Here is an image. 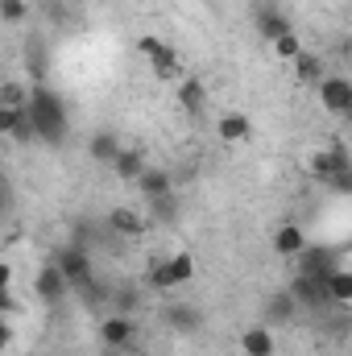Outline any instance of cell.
Masks as SVG:
<instances>
[{
  "label": "cell",
  "instance_id": "cell-1",
  "mask_svg": "<svg viewBox=\"0 0 352 356\" xmlns=\"http://www.w3.org/2000/svg\"><path fill=\"white\" fill-rule=\"evenodd\" d=\"M29 120H33V133H38V141H46V145H58L63 137H67V104L58 99V91L50 88H33L29 95Z\"/></svg>",
  "mask_w": 352,
  "mask_h": 356
},
{
  "label": "cell",
  "instance_id": "cell-2",
  "mask_svg": "<svg viewBox=\"0 0 352 356\" xmlns=\"http://www.w3.org/2000/svg\"><path fill=\"white\" fill-rule=\"evenodd\" d=\"M191 277H195V257L191 253H170V257H162L158 266L150 269V286L154 290H178Z\"/></svg>",
  "mask_w": 352,
  "mask_h": 356
},
{
  "label": "cell",
  "instance_id": "cell-3",
  "mask_svg": "<svg viewBox=\"0 0 352 356\" xmlns=\"http://www.w3.org/2000/svg\"><path fill=\"white\" fill-rule=\"evenodd\" d=\"M54 266L67 273L71 290H83V286H91V257H88V249H83V245H67V249H58Z\"/></svg>",
  "mask_w": 352,
  "mask_h": 356
},
{
  "label": "cell",
  "instance_id": "cell-4",
  "mask_svg": "<svg viewBox=\"0 0 352 356\" xmlns=\"http://www.w3.org/2000/svg\"><path fill=\"white\" fill-rule=\"evenodd\" d=\"M311 175L315 178H323V182H332V178H340L344 170H349L352 162H349V149L340 145V141H332V145H323V149H315L311 154Z\"/></svg>",
  "mask_w": 352,
  "mask_h": 356
},
{
  "label": "cell",
  "instance_id": "cell-5",
  "mask_svg": "<svg viewBox=\"0 0 352 356\" xmlns=\"http://www.w3.org/2000/svg\"><path fill=\"white\" fill-rule=\"evenodd\" d=\"M33 290H38V298L42 302H50V307H58L63 298H67V290H71V282H67V273L54 266H42L38 269V277H33Z\"/></svg>",
  "mask_w": 352,
  "mask_h": 356
},
{
  "label": "cell",
  "instance_id": "cell-6",
  "mask_svg": "<svg viewBox=\"0 0 352 356\" xmlns=\"http://www.w3.org/2000/svg\"><path fill=\"white\" fill-rule=\"evenodd\" d=\"M319 99H323L328 112H336V116H352V83L349 79L328 75V79L319 83Z\"/></svg>",
  "mask_w": 352,
  "mask_h": 356
},
{
  "label": "cell",
  "instance_id": "cell-7",
  "mask_svg": "<svg viewBox=\"0 0 352 356\" xmlns=\"http://www.w3.org/2000/svg\"><path fill=\"white\" fill-rule=\"evenodd\" d=\"M133 336H137V327H133L129 315H108L99 323V344L104 348H125V344H133Z\"/></svg>",
  "mask_w": 352,
  "mask_h": 356
},
{
  "label": "cell",
  "instance_id": "cell-8",
  "mask_svg": "<svg viewBox=\"0 0 352 356\" xmlns=\"http://www.w3.org/2000/svg\"><path fill=\"white\" fill-rule=\"evenodd\" d=\"M216 133H220L224 145H245V141L253 137V124H249L245 112H224V116L216 120Z\"/></svg>",
  "mask_w": 352,
  "mask_h": 356
},
{
  "label": "cell",
  "instance_id": "cell-9",
  "mask_svg": "<svg viewBox=\"0 0 352 356\" xmlns=\"http://www.w3.org/2000/svg\"><path fill=\"white\" fill-rule=\"evenodd\" d=\"M298 273H303V277H315V282H332L336 257H332L328 249H307V253L298 257Z\"/></svg>",
  "mask_w": 352,
  "mask_h": 356
},
{
  "label": "cell",
  "instance_id": "cell-10",
  "mask_svg": "<svg viewBox=\"0 0 352 356\" xmlns=\"http://www.w3.org/2000/svg\"><path fill=\"white\" fill-rule=\"evenodd\" d=\"M273 253H278V257H294V261H298V257L307 253V232H303L298 224H282V228L273 232Z\"/></svg>",
  "mask_w": 352,
  "mask_h": 356
},
{
  "label": "cell",
  "instance_id": "cell-11",
  "mask_svg": "<svg viewBox=\"0 0 352 356\" xmlns=\"http://www.w3.org/2000/svg\"><path fill=\"white\" fill-rule=\"evenodd\" d=\"M108 228H112L116 236H129V241H133V236L145 232V216L133 211V207H112V211H108Z\"/></svg>",
  "mask_w": 352,
  "mask_h": 356
},
{
  "label": "cell",
  "instance_id": "cell-12",
  "mask_svg": "<svg viewBox=\"0 0 352 356\" xmlns=\"http://www.w3.org/2000/svg\"><path fill=\"white\" fill-rule=\"evenodd\" d=\"M294 311H298V298H294V290H290V286L265 298V323H290V315H294Z\"/></svg>",
  "mask_w": 352,
  "mask_h": 356
},
{
  "label": "cell",
  "instance_id": "cell-13",
  "mask_svg": "<svg viewBox=\"0 0 352 356\" xmlns=\"http://www.w3.org/2000/svg\"><path fill=\"white\" fill-rule=\"evenodd\" d=\"M162 319H166V327H175V332H199V323H203V315H199V307H191V302H175V307H166L162 311Z\"/></svg>",
  "mask_w": 352,
  "mask_h": 356
},
{
  "label": "cell",
  "instance_id": "cell-14",
  "mask_svg": "<svg viewBox=\"0 0 352 356\" xmlns=\"http://www.w3.org/2000/svg\"><path fill=\"white\" fill-rule=\"evenodd\" d=\"M112 170H116V178H125V182H137L150 166H145V154H141V149L125 145V149H120V158L112 162Z\"/></svg>",
  "mask_w": 352,
  "mask_h": 356
},
{
  "label": "cell",
  "instance_id": "cell-15",
  "mask_svg": "<svg viewBox=\"0 0 352 356\" xmlns=\"http://www.w3.org/2000/svg\"><path fill=\"white\" fill-rule=\"evenodd\" d=\"M178 104H182V112L199 116V112L207 108V88H203L199 79H178Z\"/></svg>",
  "mask_w": 352,
  "mask_h": 356
},
{
  "label": "cell",
  "instance_id": "cell-16",
  "mask_svg": "<svg viewBox=\"0 0 352 356\" xmlns=\"http://www.w3.org/2000/svg\"><path fill=\"white\" fill-rule=\"evenodd\" d=\"M241 348H245V356H273V332H269V323L249 327L241 336Z\"/></svg>",
  "mask_w": 352,
  "mask_h": 356
},
{
  "label": "cell",
  "instance_id": "cell-17",
  "mask_svg": "<svg viewBox=\"0 0 352 356\" xmlns=\"http://www.w3.org/2000/svg\"><path fill=\"white\" fill-rule=\"evenodd\" d=\"M137 186H141V195L154 203V199H166L170 191H175V182H170V175L166 170H145V175L137 178Z\"/></svg>",
  "mask_w": 352,
  "mask_h": 356
},
{
  "label": "cell",
  "instance_id": "cell-18",
  "mask_svg": "<svg viewBox=\"0 0 352 356\" xmlns=\"http://www.w3.org/2000/svg\"><path fill=\"white\" fill-rule=\"evenodd\" d=\"M257 29H262V38H265V42L273 46V42H278L282 33H290L294 25H290V21H286L282 13H273V8H262V13H257Z\"/></svg>",
  "mask_w": 352,
  "mask_h": 356
},
{
  "label": "cell",
  "instance_id": "cell-19",
  "mask_svg": "<svg viewBox=\"0 0 352 356\" xmlns=\"http://www.w3.org/2000/svg\"><path fill=\"white\" fill-rule=\"evenodd\" d=\"M120 149H125V145H120L112 133H95V137H91V145H88V154L95 158V162H104V166H112V162L120 158Z\"/></svg>",
  "mask_w": 352,
  "mask_h": 356
},
{
  "label": "cell",
  "instance_id": "cell-20",
  "mask_svg": "<svg viewBox=\"0 0 352 356\" xmlns=\"http://www.w3.org/2000/svg\"><path fill=\"white\" fill-rule=\"evenodd\" d=\"M294 79H298V83H315V88H319L328 75H323V63H319L315 54H307V50H303V54L294 58Z\"/></svg>",
  "mask_w": 352,
  "mask_h": 356
},
{
  "label": "cell",
  "instance_id": "cell-21",
  "mask_svg": "<svg viewBox=\"0 0 352 356\" xmlns=\"http://www.w3.org/2000/svg\"><path fill=\"white\" fill-rule=\"evenodd\" d=\"M29 95H33V88H25L21 79H4L0 83V108H29Z\"/></svg>",
  "mask_w": 352,
  "mask_h": 356
},
{
  "label": "cell",
  "instance_id": "cell-22",
  "mask_svg": "<svg viewBox=\"0 0 352 356\" xmlns=\"http://www.w3.org/2000/svg\"><path fill=\"white\" fill-rule=\"evenodd\" d=\"M328 294H332V302H344V307H352V269H336V273H332Z\"/></svg>",
  "mask_w": 352,
  "mask_h": 356
},
{
  "label": "cell",
  "instance_id": "cell-23",
  "mask_svg": "<svg viewBox=\"0 0 352 356\" xmlns=\"http://www.w3.org/2000/svg\"><path fill=\"white\" fill-rule=\"evenodd\" d=\"M150 71H154L158 79H178V54L170 46H162V54L150 58Z\"/></svg>",
  "mask_w": 352,
  "mask_h": 356
},
{
  "label": "cell",
  "instance_id": "cell-24",
  "mask_svg": "<svg viewBox=\"0 0 352 356\" xmlns=\"http://www.w3.org/2000/svg\"><path fill=\"white\" fill-rule=\"evenodd\" d=\"M273 54H278V58H286V63H294V58L303 54V42H298V33H294V29H290V33H282V38L273 42Z\"/></svg>",
  "mask_w": 352,
  "mask_h": 356
},
{
  "label": "cell",
  "instance_id": "cell-25",
  "mask_svg": "<svg viewBox=\"0 0 352 356\" xmlns=\"http://www.w3.org/2000/svg\"><path fill=\"white\" fill-rule=\"evenodd\" d=\"M25 13H29V4H25V0H0V17H4L8 25H21V21H25Z\"/></svg>",
  "mask_w": 352,
  "mask_h": 356
},
{
  "label": "cell",
  "instance_id": "cell-26",
  "mask_svg": "<svg viewBox=\"0 0 352 356\" xmlns=\"http://www.w3.org/2000/svg\"><path fill=\"white\" fill-rule=\"evenodd\" d=\"M162 38H154V33H145V38H137V54H145V58H154V54H162Z\"/></svg>",
  "mask_w": 352,
  "mask_h": 356
},
{
  "label": "cell",
  "instance_id": "cell-27",
  "mask_svg": "<svg viewBox=\"0 0 352 356\" xmlns=\"http://www.w3.org/2000/svg\"><path fill=\"white\" fill-rule=\"evenodd\" d=\"M154 211H158V220H170V216H175V195H166V199H154Z\"/></svg>",
  "mask_w": 352,
  "mask_h": 356
},
{
  "label": "cell",
  "instance_id": "cell-28",
  "mask_svg": "<svg viewBox=\"0 0 352 356\" xmlns=\"http://www.w3.org/2000/svg\"><path fill=\"white\" fill-rule=\"evenodd\" d=\"M332 191H340V195H352V166L344 170L340 178H332Z\"/></svg>",
  "mask_w": 352,
  "mask_h": 356
},
{
  "label": "cell",
  "instance_id": "cell-29",
  "mask_svg": "<svg viewBox=\"0 0 352 356\" xmlns=\"http://www.w3.org/2000/svg\"><path fill=\"white\" fill-rule=\"evenodd\" d=\"M99 356H120V348H104Z\"/></svg>",
  "mask_w": 352,
  "mask_h": 356
}]
</instances>
